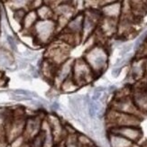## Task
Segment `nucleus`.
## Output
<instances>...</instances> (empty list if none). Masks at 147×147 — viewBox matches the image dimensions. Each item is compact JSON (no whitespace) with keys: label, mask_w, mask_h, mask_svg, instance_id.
<instances>
[{"label":"nucleus","mask_w":147,"mask_h":147,"mask_svg":"<svg viewBox=\"0 0 147 147\" xmlns=\"http://www.w3.org/2000/svg\"><path fill=\"white\" fill-rule=\"evenodd\" d=\"M114 135L121 136L128 139L129 141H136L141 136V132L134 126H120L116 131H114Z\"/></svg>","instance_id":"4"},{"label":"nucleus","mask_w":147,"mask_h":147,"mask_svg":"<svg viewBox=\"0 0 147 147\" xmlns=\"http://www.w3.org/2000/svg\"><path fill=\"white\" fill-rule=\"evenodd\" d=\"M56 26V22H54L53 19L38 20L33 28L36 40L40 42H47L55 32Z\"/></svg>","instance_id":"1"},{"label":"nucleus","mask_w":147,"mask_h":147,"mask_svg":"<svg viewBox=\"0 0 147 147\" xmlns=\"http://www.w3.org/2000/svg\"><path fill=\"white\" fill-rule=\"evenodd\" d=\"M88 55H90L88 57V61L89 63H92V65L98 69L102 68L106 61H107V56L105 53L100 49H93L90 51Z\"/></svg>","instance_id":"5"},{"label":"nucleus","mask_w":147,"mask_h":147,"mask_svg":"<svg viewBox=\"0 0 147 147\" xmlns=\"http://www.w3.org/2000/svg\"><path fill=\"white\" fill-rule=\"evenodd\" d=\"M38 21V16L35 10H30L26 13L24 20L22 22V26L24 30H30L33 29L34 24Z\"/></svg>","instance_id":"7"},{"label":"nucleus","mask_w":147,"mask_h":147,"mask_svg":"<svg viewBox=\"0 0 147 147\" xmlns=\"http://www.w3.org/2000/svg\"><path fill=\"white\" fill-rule=\"evenodd\" d=\"M110 143L112 147H130L131 146V141L126 139L121 136L114 135L110 139Z\"/></svg>","instance_id":"9"},{"label":"nucleus","mask_w":147,"mask_h":147,"mask_svg":"<svg viewBox=\"0 0 147 147\" xmlns=\"http://www.w3.org/2000/svg\"><path fill=\"white\" fill-rule=\"evenodd\" d=\"M83 19L84 16L82 15H79L75 17H72L66 25L65 30L69 34L77 35L81 33L83 29Z\"/></svg>","instance_id":"6"},{"label":"nucleus","mask_w":147,"mask_h":147,"mask_svg":"<svg viewBox=\"0 0 147 147\" xmlns=\"http://www.w3.org/2000/svg\"><path fill=\"white\" fill-rule=\"evenodd\" d=\"M36 14L38 19H40V20H49V19L53 18V11L49 5L43 4L40 8H38L36 10Z\"/></svg>","instance_id":"8"},{"label":"nucleus","mask_w":147,"mask_h":147,"mask_svg":"<svg viewBox=\"0 0 147 147\" xmlns=\"http://www.w3.org/2000/svg\"><path fill=\"white\" fill-rule=\"evenodd\" d=\"M43 4H44L43 0H31L29 8H30V10H35L36 11L38 8H40Z\"/></svg>","instance_id":"14"},{"label":"nucleus","mask_w":147,"mask_h":147,"mask_svg":"<svg viewBox=\"0 0 147 147\" xmlns=\"http://www.w3.org/2000/svg\"><path fill=\"white\" fill-rule=\"evenodd\" d=\"M120 11V5L117 3H112L105 7V13L110 17L116 16Z\"/></svg>","instance_id":"11"},{"label":"nucleus","mask_w":147,"mask_h":147,"mask_svg":"<svg viewBox=\"0 0 147 147\" xmlns=\"http://www.w3.org/2000/svg\"><path fill=\"white\" fill-rule=\"evenodd\" d=\"M72 69H74V81L76 82V84L80 81H85L89 73V69L85 61L82 60L77 61Z\"/></svg>","instance_id":"3"},{"label":"nucleus","mask_w":147,"mask_h":147,"mask_svg":"<svg viewBox=\"0 0 147 147\" xmlns=\"http://www.w3.org/2000/svg\"><path fill=\"white\" fill-rule=\"evenodd\" d=\"M20 78L24 80H30L31 78L28 76V75H25V74H20Z\"/></svg>","instance_id":"15"},{"label":"nucleus","mask_w":147,"mask_h":147,"mask_svg":"<svg viewBox=\"0 0 147 147\" xmlns=\"http://www.w3.org/2000/svg\"><path fill=\"white\" fill-rule=\"evenodd\" d=\"M42 127V120L38 117H32L25 120V125L23 136L26 140H32L39 134Z\"/></svg>","instance_id":"2"},{"label":"nucleus","mask_w":147,"mask_h":147,"mask_svg":"<svg viewBox=\"0 0 147 147\" xmlns=\"http://www.w3.org/2000/svg\"><path fill=\"white\" fill-rule=\"evenodd\" d=\"M6 41H7V43H8L9 47L11 48V50L14 51V52H16L17 51V43H16V40L15 39V38L12 35H7L6 36Z\"/></svg>","instance_id":"13"},{"label":"nucleus","mask_w":147,"mask_h":147,"mask_svg":"<svg viewBox=\"0 0 147 147\" xmlns=\"http://www.w3.org/2000/svg\"><path fill=\"white\" fill-rule=\"evenodd\" d=\"M8 3L14 10L25 9L26 6L29 7L31 0H8Z\"/></svg>","instance_id":"10"},{"label":"nucleus","mask_w":147,"mask_h":147,"mask_svg":"<svg viewBox=\"0 0 147 147\" xmlns=\"http://www.w3.org/2000/svg\"><path fill=\"white\" fill-rule=\"evenodd\" d=\"M27 11L25 9H17V10H15L14 11V19L18 23L22 24V22L24 20V18L26 15Z\"/></svg>","instance_id":"12"}]
</instances>
